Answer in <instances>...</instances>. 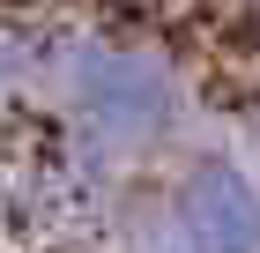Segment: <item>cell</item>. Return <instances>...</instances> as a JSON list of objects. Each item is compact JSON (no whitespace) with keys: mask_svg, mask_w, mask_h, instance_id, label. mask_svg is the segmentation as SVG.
Listing matches in <instances>:
<instances>
[{"mask_svg":"<svg viewBox=\"0 0 260 253\" xmlns=\"http://www.w3.org/2000/svg\"><path fill=\"white\" fill-rule=\"evenodd\" d=\"M179 223L193 253H260V186L238 164H193L179 186Z\"/></svg>","mask_w":260,"mask_h":253,"instance_id":"6da1fadb","label":"cell"},{"mask_svg":"<svg viewBox=\"0 0 260 253\" xmlns=\"http://www.w3.org/2000/svg\"><path fill=\"white\" fill-rule=\"evenodd\" d=\"M82 104L89 119H104L112 134H156L171 119V90L149 60L134 52H89L82 60Z\"/></svg>","mask_w":260,"mask_h":253,"instance_id":"7a4b0ae2","label":"cell"}]
</instances>
